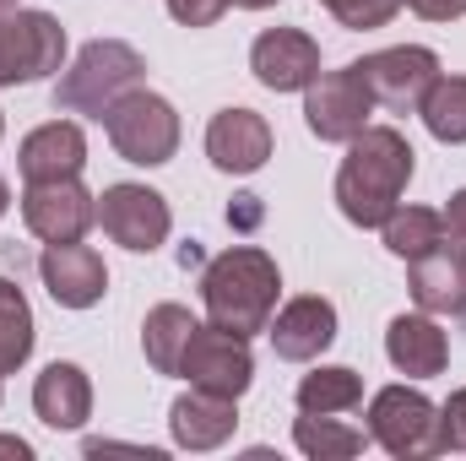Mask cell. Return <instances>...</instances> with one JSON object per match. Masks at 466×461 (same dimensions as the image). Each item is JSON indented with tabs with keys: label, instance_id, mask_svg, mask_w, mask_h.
<instances>
[{
	"label": "cell",
	"instance_id": "20",
	"mask_svg": "<svg viewBox=\"0 0 466 461\" xmlns=\"http://www.w3.org/2000/svg\"><path fill=\"white\" fill-rule=\"evenodd\" d=\"M33 413H38L49 429H60V435L82 429V424L93 418V380H87V369L71 364V358H55V364L33 380Z\"/></svg>",
	"mask_w": 466,
	"mask_h": 461
},
{
	"label": "cell",
	"instance_id": "6",
	"mask_svg": "<svg viewBox=\"0 0 466 461\" xmlns=\"http://www.w3.org/2000/svg\"><path fill=\"white\" fill-rule=\"evenodd\" d=\"M66 71V27L49 11H5L0 16V87H27Z\"/></svg>",
	"mask_w": 466,
	"mask_h": 461
},
{
	"label": "cell",
	"instance_id": "31",
	"mask_svg": "<svg viewBox=\"0 0 466 461\" xmlns=\"http://www.w3.org/2000/svg\"><path fill=\"white\" fill-rule=\"evenodd\" d=\"M407 11H418L423 22H456L466 16V0H401Z\"/></svg>",
	"mask_w": 466,
	"mask_h": 461
},
{
	"label": "cell",
	"instance_id": "23",
	"mask_svg": "<svg viewBox=\"0 0 466 461\" xmlns=\"http://www.w3.org/2000/svg\"><path fill=\"white\" fill-rule=\"evenodd\" d=\"M363 402V374L348 364H320L299 380V413H352Z\"/></svg>",
	"mask_w": 466,
	"mask_h": 461
},
{
	"label": "cell",
	"instance_id": "2",
	"mask_svg": "<svg viewBox=\"0 0 466 461\" xmlns=\"http://www.w3.org/2000/svg\"><path fill=\"white\" fill-rule=\"evenodd\" d=\"M277 293H282V271L266 250L255 244H233L223 255H212L201 266V304L207 321L223 326L233 337H255L271 326L277 315Z\"/></svg>",
	"mask_w": 466,
	"mask_h": 461
},
{
	"label": "cell",
	"instance_id": "12",
	"mask_svg": "<svg viewBox=\"0 0 466 461\" xmlns=\"http://www.w3.org/2000/svg\"><path fill=\"white\" fill-rule=\"evenodd\" d=\"M249 71L266 93H304L320 77V44L304 27H266L249 44Z\"/></svg>",
	"mask_w": 466,
	"mask_h": 461
},
{
	"label": "cell",
	"instance_id": "26",
	"mask_svg": "<svg viewBox=\"0 0 466 461\" xmlns=\"http://www.w3.org/2000/svg\"><path fill=\"white\" fill-rule=\"evenodd\" d=\"M418 115H423V125H429L434 141L461 147L466 141V77H445V71H440V77L429 82Z\"/></svg>",
	"mask_w": 466,
	"mask_h": 461
},
{
	"label": "cell",
	"instance_id": "35",
	"mask_svg": "<svg viewBox=\"0 0 466 461\" xmlns=\"http://www.w3.org/2000/svg\"><path fill=\"white\" fill-rule=\"evenodd\" d=\"M233 5H244V11H266V5H282V0H233Z\"/></svg>",
	"mask_w": 466,
	"mask_h": 461
},
{
	"label": "cell",
	"instance_id": "18",
	"mask_svg": "<svg viewBox=\"0 0 466 461\" xmlns=\"http://www.w3.org/2000/svg\"><path fill=\"white\" fill-rule=\"evenodd\" d=\"M233 429H238V402L218 396V391L190 385L168 407V435H174L179 451H218V446L233 440Z\"/></svg>",
	"mask_w": 466,
	"mask_h": 461
},
{
	"label": "cell",
	"instance_id": "14",
	"mask_svg": "<svg viewBox=\"0 0 466 461\" xmlns=\"http://www.w3.org/2000/svg\"><path fill=\"white\" fill-rule=\"evenodd\" d=\"M266 337H271V353H277V358H288V364H315L326 347L337 343V304L320 299V293H299V299H288V304L271 315Z\"/></svg>",
	"mask_w": 466,
	"mask_h": 461
},
{
	"label": "cell",
	"instance_id": "27",
	"mask_svg": "<svg viewBox=\"0 0 466 461\" xmlns=\"http://www.w3.org/2000/svg\"><path fill=\"white\" fill-rule=\"evenodd\" d=\"M342 27H352V33H369V27H385L396 11H401V0H320Z\"/></svg>",
	"mask_w": 466,
	"mask_h": 461
},
{
	"label": "cell",
	"instance_id": "30",
	"mask_svg": "<svg viewBox=\"0 0 466 461\" xmlns=\"http://www.w3.org/2000/svg\"><path fill=\"white\" fill-rule=\"evenodd\" d=\"M260 218H266V207H260V196H233L228 201V229H238V233H255L260 229Z\"/></svg>",
	"mask_w": 466,
	"mask_h": 461
},
{
	"label": "cell",
	"instance_id": "29",
	"mask_svg": "<svg viewBox=\"0 0 466 461\" xmlns=\"http://www.w3.org/2000/svg\"><path fill=\"white\" fill-rule=\"evenodd\" d=\"M228 5L233 0H168V16L179 27H212V22H223Z\"/></svg>",
	"mask_w": 466,
	"mask_h": 461
},
{
	"label": "cell",
	"instance_id": "28",
	"mask_svg": "<svg viewBox=\"0 0 466 461\" xmlns=\"http://www.w3.org/2000/svg\"><path fill=\"white\" fill-rule=\"evenodd\" d=\"M440 446L445 451H466V385L451 391V402L440 407Z\"/></svg>",
	"mask_w": 466,
	"mask_h": 461
},
{
	"label": "cell",
	"instance_id": "24",
	"mask_svg": "<svg viewBox=\"0 0 466 461\" xmlns=\"http://www.w3.org/2000/svg\"><path fill=\"white\" fill-rule=\"evenodd\" d=\"M33 343H38L33 304H27V293L11 277H0V374H16L33 358Z\"/></svg>",
	"mask_w": 466,
	"mask_h": 461
},
{
	"label": "cell",
	"instance_id": "3",
	"mask_svg": "<svg viewBox=\"0 0 466 461\" xmlns=\"http://www.w3.org/2000/svg\"><path fill=\"white\" fill-rule=\"evenodd\" d=\"M147 77V60L136 44L125 38H93L76 49V60L60 71L55 82V109L60 115H87V119H104L109 104L125 98L130 87H141Z\"/></svg>",
	"mask_w": 466,
	"mask_h": 461
},
{
	"label": "cell",
	"instance_id": "7",
	"mask_svg": "<svg viewBox=\"0 0 466 461\" xmlns=\"http://www.w3.org/2000/svg\"><path fill=\"white\" fill-rule=\"evenodd\" d=\"M369 115H374V93H369V82L358 77V66L320 71V77L304 87V125H309V136H320V141L348 147L352 136L369 125Z\"/></svg>",
	"mask_w": 466,
	"mask_h": 461
},
{
	"label": "cell",
	"instance_id": "22",
	"mask_svg": "<svg viewBox=\"0 0 466 461\" xmlns=\"http://www.w3.org/2000/svg\"><path fill=\"white\" fill-rule=\"evenodd\" d=\"M293 446L309 461H348V456H358L363 446H374V440H369V429H352L337 413H304V418L293 424Z\"/></svg>",
	"mask_w": 466,
	"mask_h": 461
},
{
	"label": "cell",
	"instance_id": "11",
	"mask_svg": "<svg viewBox=\"0 0 466 461\" xmlns=\"http://www.w3.org/2000/svg\"><path fill=\"white\" fill-rule=\"evenodd\" d=\"M358 66V77L369 82V93H374V104H385V109H418L423 104V93H429V82L440 77V55L434 49H423V44H396V49H374V55H363V60H352Z\"/></svg>",
	"mask_w": 466,
	"mask_h": 461
},
{
	"label": "cell",
	"instance_id": "1",
	"mask_svg": "<svg viewBox=\"0 0 466 461\" xmlns=\"http://www.w3.org/2000/svg\"><path fill=\"white\" fill-rule=\"evenodd\" d=\"M412 169H418V152L396 125H363L348 141V158L337 169L342 218L352 229H380L401 207V196L412 185Z\"/></svg>",
	"mask_w": 466,
	"mask_h": 461
},
{
	"label": "cell",
	"instance_id": "15",
	"mask_svg": "<svg viewBox=\"0 0 466 461\" xmlns=\"http://www.w3.org/2000/svg\"><path fill=\"white\" fill-rule=\"evenodd\" d=\"M407 293L423 315H466V244L445 239L429 255L407 261Z\"/></svg>",
	"mask_w": 466,
	"mask_h": 461
},
{
	"label": "cell",
	"instance_id": "13",
	"mask_svg": "<svg viewBox=\"0 0 466 461\" xmlns=\"http://www.w3.org/2000/svg\"><path fill=\"white\" fill-rule=\"evenodd\" d=\"M38 277H44V288H49V299H55L60 310H93V304H104V293H109V266H104V255H98L93 244H82V239H71V244H44Z\"/></svg>",
	"mask_w": 466,
	"mask_h": 461
},
{
	"label": "cell",
	"instance_id": "25",
	"mask_svg": "<svg viewBox=\"0 0 466 461\" xmlns=\"http://www.w3.org/2000/svg\"><path fill=\"white\" fill-rule=\"evenodd\" d=\"M380 233H385V250L401 255V261H418V255H429L434 244L451 239V233H445V218H440L434 207H396V212L380 223Z\"/></svg>",
	"mask_w": 466,
	"mask_h": 461
},
{
	"label": "cell",
	"instance_id": "33",
	"mask_svg": "<svg viewBox=\"0 0 466 461\" xmlns=\"http://www.w3.org/2000/svg\"><path fill=\"white\" fill-rule=\"evenodd\" d=\"M0 456L27 461V456H33V446H27V440H16V435H0Z\"/></svg>",
	"mask_w": 466,
	"mask_h": 461
},
{
	"label": "cell",
	"instance_id": "21",
	"mask_svg": "<svg viewBox=\"0 0 466 461\" xmlns=\"http://www.w3.org/2000/svg\"><path fill=\"white\" fill-rule=\"evenodd\" d=\"M196 315L185 310V304H157V310H147V321H141V353H147V364L157 369V374H179V358H185V347L196 337Z\"/></svg>",
	"mask_w": 466,
	"mask_h": 461
},
{
	"label": "cell",
	"instance_id": "39",
	"mask_svg": "<svg viewBox=\"0 0 466 461\" xmlns=\"http://www.w3.org/2000/svg\"><path fill=\"white\" fill-rule=\"evenodd\" d=\"M461 321H466V315H461Z\"/></svg>",
	"mask_w": 466,
	"mask_h": 461
},
{
	"label": "cell",
	"instance_id": "5",
	"mask_svg": "<svg viewBox=\"0 0 466 461\" xmlns=\"http://www.w3.org/2000/svg\"><path fill=\"white\" fill-rule=\"evenodd\" d=\"M369 440L396 461L440 456V407L418 385H385L369 396Z\"/></svg>",
	"mask_w": 466,
	"mask_h": 461
},
{
	"label": "cell",
	"instance_id": "8",
	"mask_svg": "<svg viewBox=\"0 0 466 461\" xmlns=\"http://www.w3.org/2000/svg\"><path fill=\"white\" fill-rule=\"evenodd\" d=\"M179 380L201 385V391H218V396H244L255 385V353H249V337H233L223 326H196V337L179 358Z\"/></svg>",
	"mask_w": 466,
	"mask_h": 461
},
{
	"label": "cell",
	"instance_id": "10",
	"mask_svg": "<svg viewBox=\"0 0 466 461\" xmlns=\"http://www.w3.org/2000/svg\"><path fill=\"white\" fill-rule=\"evenodd\" d=\"M22 223L44 244H71L87 239L98 223V196L82 179H49V185H27L22 190Z\"/></svg>",
	"mask_w": 466,
	"mask_h": 461
},
{
	"label": "cell",
	"instance_id": "4",
	"mask_svg": "<svg viewBox=\"0 0 466 461\" xmlns=\"http://www.w3.org/2000/svg\"><path fill=\"white\" fill-rule=\"evenodd\" d=\"M104 130H109V147L136 169H163L179 152V115L152 87H130L125 98H115L104 115Z\"/></svg>",
	"mask_w": 466,
	"mask_h": 461
},
{
	"label": "cell",
	"instance_id": "16",
	"mask_svg": "<svg viewBox=\"0 0 466 461\" xmlns=\"http://www.w3.org/2000/svg\"><path fill=\"white\" fill-rule=\"evenodd\" d=\"M207 158L218 174H260L266 158H271V125L266 115L233 104V109H218L212 125H207Z\"/></svg>",
	"mask_w": 466,
	"mask_h": 461
},
{
	"label": "cell",
	"instance_id": "9",
	"mask_svg": "<svg viewBox=\"0 0 466 461\" xmlns=\"http://www.w3.org/2000/svg\"><path fill=\"white\" fill-rule=\"evenodd\" d=\"M98 223H104V233L115 239L119 250L152 255V250L168 239V229H174V212H168V201H163L152 185L119 179V185H109V190L98 196Z\"/></svg>",
	"mask_w": 466,
	"mask_h": 461
},
{
	"label": "cell",
	"instance_id": "17",
	"mask_svg": "<svg viewBox=\"0 0 466 461\" xmlns=\"http://www.w3.org/2000/svg\"><path fill=\"white\" fill-rule=\"evenodd\" d=\"M16 169L27 185H49V179H82L87 169V136L76 119H49L38 130L22 136L16 147Z\"/></svg>",
	"mask_w": 466,
	"mask_h": 461
},
{
	"label": "cell",
	"instance_id": "37",
	"mask_svg": "<svg viewBox=\"0 0 466 461\" xmlns=\"http://www.w3.org/2000/svg\"><path fill=\"white\" fill-rule=\"evenodd\" d=\"M5 11H16V0H0V16H5Z\"/></svg>",
	"mask_w": 466,
	"mask_h": 461
},
{
	"label": "cell",
	"instance_id": "32",
	"mask_svg": "<svg viewBox=\"0 0 466 461\" xmlns=\"http://www.w3.org/2000/svg\"><path fill=\"white\" fill-rule=\"evenodd\" d=\"M440 218H445V233L466 244V190H456V196L445 201V212H440Z\"/></svg>",
	"mask_w": 466,
	"mask_h": 461
},
{
	"label": "cell",
	"instance_id": "19",
	"mask_svg": "<svg viewBox=\"0 0 466 461\" xmlns=\"http://www.w3.org/2000/svg\"><path fill=\"white\" fill-rule=\"evenodd\" d=\"M385 358L396 364V374L407 380H434L451 364V337L440 332V315H396L385 326Z\"/></svg>",
	"mask_w": 466,
	"mask_h": 461
},
{
	"label": "cell",
	"instance_id": "36",
	"mask_svg": "<svg viewBox=\"0 0 466 461\" xmlns=\"http://www.w3.org/2000/svg\"><path fill=\"white\" fill-rule=\"evenodd\" d=\"M5 207H11V185L0 179V218H5Z\"/></svg>",
	"mask_w": 466,
	"mask_h": 461
},
{
	"label": "cell",
	"instance_id": "38",
	"mask_svg": "<svg viewBox=\"0 0 466 461\" xmlns=\"http://www.w3.org/2000/svg\"><path fill=\"white\" fill-rule=\"evenodd\" d=\"M0 136H5V115H0Z\"/></svg>",
	"mask_w": 466,
	"mask_h": 461
},
{
	"label": "cell",
	"instance_id": "34",
	"mask_svg": "<svg viewBox=\"0 0 466 461\" xmlns=\"http://www.w3.org/2000/svg\"><path fill=\"white\" fill-rule=\"evenodd\" d=\"M179 266H201V244H196V239H190V244L179 250Z\"/></svg>",
	"mask_w": 466,
	"mask_h": 461
}]
</instances>
